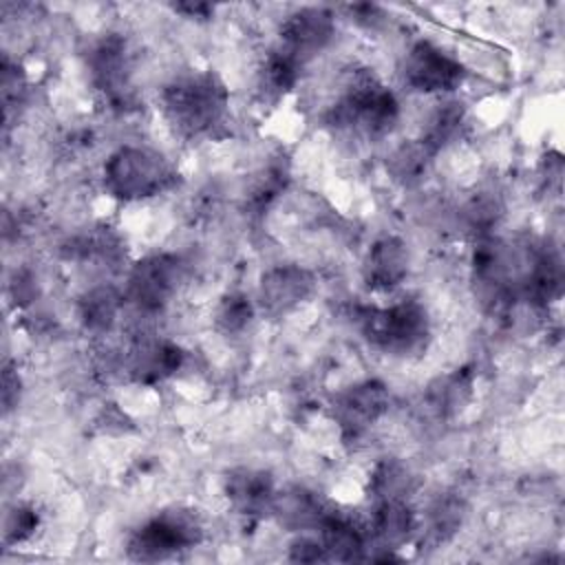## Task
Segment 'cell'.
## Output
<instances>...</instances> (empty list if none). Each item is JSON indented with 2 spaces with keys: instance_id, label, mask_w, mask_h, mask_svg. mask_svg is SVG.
<instances>
[{
  "instance_id": "10",
  "label": "cell",
  "mask_w": 565,
  "mask_h": 565,
  "mask_svg": "<svg viewBox=\"0 0 565 565\" xmlns=\"http://www.w3.org/2000/svg\"><path fill=\"white\" fill-rule=\"evenodd\" d=\"M335 33L333 13L324 7H302L287 15L280 26L282 51L294 55L298 62L322 51Z\"/></svg>"
},
{
  "instance_id": "5",
  "label": "cell",
  "mask_w": 565,
  "mask_h": 565,
  "mask_svg": "<svg viewBox=\"0 0 565 565\" xmlns=\"http://www.w3.org/2000/svg\"><path fill=\"white\" fill-rule=\"evenodd\" d=\"M203 541V525L190 510H166L141 523L128 536V556L135 561H163Z\"/></svg>"
},
{
  "instance_id": "18",
  "label": "cell",
  "mask_w": 565,
  "mask_h": 565,
  "mask_svg": "<svg viewBox=\"0 0 565 565\" xmlns=\"http://www.w3.org/2000/svg\"><path fill=\"white\" fill-rule=\"evenodd\" d=\"M470 395H472V375L466 369H461L444 377H437L428 386L426 402L439 417H452L468 404Z\"/></svg>"
},
{
  "instance_id": "24",
  "label": "cell",
  "mask_w": 565,
  "mask_h": 565,
  "mask_svg": "<svg viewBox=\"0 0 565 565\" xmlns=\"http://www.w3.org/2000/svg\"><path fill=\"white\" fill-rule=\"evenodd\" d=\"M463 124V110L459 108V104H444L433 117L430 124L426 128V132L422 135V143L437 154L461 128Z\"/></svg>"
},
{
  "instance_id": "22",
  "label": "cell",
  "mask_w": 565,
  "mask_h": 565,
  "mask_svg": "<svg viewBox=\"0 0 565 565\" xmlns=\"http://www.w3.org/2000/svg\"><path fill=\"white\" fill-rule=\"evenodd\" d=\"M463 514H466V505L459 497L455 494L437 497L428 508V534L435 541L450 539L459 530Z\"/></svg>"
},
{
  "instance_id": "14",
  "label": "cell",
  "mask_w": 565,
  "mask_h": 565,
  "mask_svg": "<svg viewBox=\"0 0 565 565\" xmlns=\"http://www.w3.org/2000/svg\"><path fill=\"white\" fill-rule=\"evenodd\" d=\"M183 351L170 340L148 338L139 340L128 358V369L137 382L150 384L170 377L183 364Z\"/></svg>"
},
{
  "instance_id": "20",
  "label": "cell",
  "mask_w": 565,
  "mask_h": 565,
  "mask_svg": "<svg viewBox=\"0 0 565 565\" xmlns=\"http://www.w3.org/2000/svg\"><path fill=\"white\" fill-rule=\"evenodd\" d=\"M371 494L375 497L377 503L382 501H408V494L413 492V475L411 470L395 461V459H384L375 466L371 475Z\"/></svg>"
},
{
  "instance_id": "11",
  "label": "cell",
  "mask_w": 565,
  "mask_h": 565,
  "mask_svg": "<svg viewBox=\"0 0 565 565\" xmlns=\"http://www.w3.org/2000/svg\"><path fill=\"white\" fill-rule=\"evenodd\" d=\"M225 497L236 514L252 519L271 512L276 490L269 472L258 468H234L225 477Z\"/></svg>"
},
{
  "instance_id": "28",
  "label": "cell",
  "mask_w": 565,
  "mask_h": 565,
  "mask_svg": "<svg viewBox=\"0 0 565 565\" xmlns=\"http://www.w3.org/2000/svg\"><path fill=\"white\" fill-rule=\"evenodd\" d=\"M177 11H181V13H185V15H196V18H205L212 9L207 7V4H177L174 7Z\"/></svg>"
},
{
  "instance_id": "1",
  "label": "cell",
  "mask_w": 565,
  "mask_h": 565,
  "mask_svg": "<svg viewBox=\"0 0 565 565\" xmlns=\"http://www.w3.org/2000/svg\"><path fill=\"white\" fill-rule=\"evenodd\" d=\"M230 93L212 71H190L166 84L161 110L168 124L183 137L212 135L227 115Z\"/></svg>"
},
{
  "instance_id": "17",
  "label": "cell",
  "mask_w": 565,
  "mask_h": 565,
  "mask_svg": "<svg viewBox=\"0 0 565 565\" xmlns=\"http://www.w3.org/2000/svg\"><path fill=\"white\" fill-rule=\"evenodd\" d=\"M417 530V516L411 510L408 501H382L375 508L371 521V534L386 547L395 550L406 543Z\"/></svg>"
},
{
  "instance_id": "12",
  "label": "cell",
  "mask_w": 565,
  "mask_h": 565,
  "mask_svg": "<svg viewBox=\"0 0 565 565\" xmlns=\"http://www.w3.org/2000/svg\"><path fill=\"white\" fill-rule=\"evenodd\" d=\"M408 274V249L395 236L375 241L362 263L364 282L373 291H391L404 282Z\"/></svg>"
},
{
  "instance_id": "21",
  "label": "cell",
  "mask_w": 565,
  "mask_h": 565,
  "mask_svg": "<svg viewBox=\"0 0 565 565\" xmlns=\"http://www.w3.org/2000/svg\"><path fill=\"white\" fill-rule=\"evenodd\" d=\"M298 60L287 51L271 53L260 68V86L267 95H285L298 79Z\"/></svg>"
},
{
  "instance_id": "26",
  "label": "cell",
  "mask_w": 565,
  "mask_h": 565,
  "mask_svg": "<svg viewBox=\"0 0 565 565\" xmlns=\"http://www.w3.org/2000/svg\"><path fill=\"white\" fill-rule=\"evenodd\" d=\"M291 561H302V563H316V561H327L324 550L320 539H309L300 536L291 543Z\"/></svg>"
},
{
  "instance_id": "25",
  "label": "cell",
  "mask_w": 565,
  "mask_h": 565,
  "mask_svg": "<svg viewBox=\"0 0 565 565\" xmlns=\"http://www.w3.org/2000/svg\"><path fill=\"white\" fill-rule=\"evenodd\" d=\"M38 525H40V516H38L35 508L15 503L4 516V543L15 545V543L31 539L33 532L38 530Z\"/></svg>"
},
{
  "instance_id": "15",
  "label": "cell",
  "mask_w": 565,
  "mask_h": 565,
  "mask_svg": "<svg viewBox=\"0 0 565 565\" xmlns=\"http://www.w3.org/2000/svg\"><path fill=\"white\" fill-rule=\"evenodd\" d=\"M320 530V543L327 561H358L366 547V530L351 516L329 510Z\"/></svg>"
},
{
  "instance_id": "7",
  "label": "cell",
  "mask_w": 565,
  "mask_h": 565,
  "mask_svg": "<svg viewBox=\"0 0 565 565\" xmlns=\"http://www.w3.org/2000/svg\"><path fill=\"white\" fill-rule=\"evenodd\" d=\"M181 282V260L174 254H152L132 265L126 298L141 311L163 309Z\"/></svg>"
},
{
  "instance_id": "9",
  "label": "cell",
  "mask_w": 565,
  "mask_h": 565,
  "mask_svg": "<svg viewBox=\"0 0 565 565\" xmlns=\"http://www.w3.org/2000/svg\"><path fill=\"white\" fill-rule=\"evenodd\" d=\"M316 289V278L300 265H278L263 274L258 305L269 316H285L300 307Z\"/></svg>"
},
{
  "instance_id": "2",
  "label": "cell",
  "mask_w": 565,
  "mask_h": 565,
  "mask_svg": "<svg viewBox=\"0 0 565 565\" xmlns=\"http://www.w3.org/2000/svg\"><path fill=\"white\" fill-rule=\"evenodd\" d=\"M397 117V97L369 71H358L331 108V124L335 128L353 130L364 137L391 132Z\"/></svg>"
},
{
  "instance_id": "8",
  "label": "cell",
  "mask_w": 565,
  "mask_h": 565,
  "mask_svg": "<svg viewBox=\"0 0 565 565\" xmlns=\"http://www.w3.org/2000/svg\"><path fill=\"white\" fill-rule=\"evenodd\" d=\"M388 411V388L366 380L342 391L333 402V417L344 439L362 437Z\"/></svg>"
},
{
  "instance_id": "16",
  "label": "cell",
  "mask_w": 565,
  "mask_h": 565,
  "mask_svg": "<svg viewBox=\"0 0 565 565\" xmlns=\"http://www.w3.org/2000/svg\"><path fill=\"white\" fill-rule=\"evenodd\" d=\"M329 508L320 501L318 494L305 488H291L285 492H276L271 503V514L280 521V525L289 530H311L322 523Z\"/></svg>"
},
{
  "instance_id": "27",
  "label": "cell",
  "mask_w": 565,
  "mask_h": 565,
  "mask_svg": "<svg viewBox=\"0 0 565 565\" xmlns=\"http://www.w3.org/2000/svg\"><path fill=\"white\" fill-rule=\"evenodd\" d=\"M18 397H20V377H18V371L11 364H7L2 373V406L7 413L18 404Z\"/></svg>"
},
{
  "instance_id": "13",
  "label": "cell",
  "mask_w": 565,
  "mask_h": 565,
  "mask_svg": "<svg viewBox=\"0 0 565 565\" xmlns=\"http://www.w3.org/2000/svg\"><path fill=\"white\" fill-rule=\"evenodd\" d=\"M90 73L97 84L113 102L126 99L128 95V51L126 42L117 35L104 38L90 51Z\"/></svg>"
},
{
  "instance_id": "6",
  "label": "cell",
  "mask_w": 565,
  "mask_h": 565,
  "mask_svg": "<svg viewBox=\"0 0 565 565\" xmlns=\"http://www.w3.org/2000/svg\"><path fill=\"white\" fill-rule=\"evenodd\" d=\"M463 77L461 62L428 40L415 42L402 62V79L417 93H450L461 86Z\"/></svg>"
},
{
  "instance_id": "23",
  "label": "cell",
  "mask_w": 565,
  "mask_h": 565,
  "mask_svg": "<svg viewBox=\"0 0 565 565\" xmlns=\"http://www.w3.org/2000/svg\"><path fill=\"white\" fill-rule=\"evenodd\" d=\"M254 305L243 294H227L214 309V327L225 335H236L249 327Z\"/></svg>"
},
{
  "instance_id": "3",
  "label": "cell",
  "mask_w": 565,
  "mask_h": 565,
  "mask_svg": "<svg viewBox=\"0 0 565 565\" xmlns=\"http://www.w3.org/2000/svg\"><path fill=\"white\" fill-rule=\"evenodd\" d=\"M177 181L172 163L146 146H121L104 163V188L121 201H143L170 190Z\"/></svg>"
},
{
  "instance_id": "19",
  "label": "cell",
  "mask_w": 565,
  "mask_h": 565,
  "mask_svg": "<svg viewBox=\"0 0 565 565\" xmlns=\"http://www.w3.org/2000/svg\"><path fill=\"white\" fill-rule=\"evenodd\" d=\"M121 300V294L110 285L93 287L86 291L79 300V318L84 327L90 331H108L117 320Z\"/></svg>"
},
{
  "instance_id": "4",
  "label": "cell",
  "mask_w": 565,
  "mask_h": 565,
  "mask_svg": "<svg viewBox=\"0 0 565 565\" xmlns=\"http://www.w3.org/2000/svg\"><path fill=\"white\" fill-rule=\"evenodd\" d=\"M358 324L369 344L391 355H415L426 349L430 320L417 300H402L391 307H364Z\"/></svg>"
}]
</instances>
